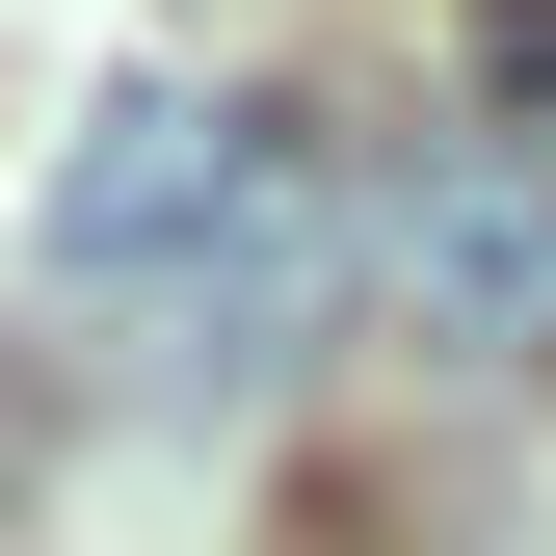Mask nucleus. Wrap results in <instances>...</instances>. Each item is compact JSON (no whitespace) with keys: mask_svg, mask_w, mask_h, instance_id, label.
I'll return each mask as SVG.
<instances>
[{"mask_svg":"<svg viewBox=\"0 0 556 556\" xmlns=\"http://www.w3.org/2000/svg\"><path fill=\"white\" fill-rule=\"evenodd\" d=\"M371 239H397V318H425V344L556 371V186H530V160H425Z\"/></svg>","mask_w":556,"mask_h":556,"instance_id":"obj_3","label":"nucleus"},{"mask_svg":"<svg viewBox=\"0 0 556 556\" xmlns=\"http://www.w3.org/2000/svg\"><path fill=\"white\" fill-rule=\"evenodd\" d=\"M239 160H265V106H213V80H106V106H80V160L27 186V265H53V292H132V318H160L186 265H213Z\"/></svg>","mask_w":556,"mask_h":556,"instance_id":"obj_1","label":"nucleus"},{"mask_svg":"<svg viewBox=\"0 0 556 556\" xmlns=\"http://www.w3.org/2000/svg\"><path fill=\"white\" fill-rule=\"evenodd\" d=\"M344 265H371L344 160H318V132H265V160H239V213H213V265L160 292V397H265V371L318 344V292H344Z\"/></svg>","mask_w":556,"mask_h":556,"instance_id":"obj_2","label":"nucleus"},{"mask_svg":"<svg viewBox=\"0 0 556 556\" xmlns=\"http://www.w3.org/2000/svg\"><path fill=\"white\" fill-rule=\"evenodd\" d=\"M0 530H27V371H0Z\"/></svg>","mask_w":556,"mask_h":556,"instance_id":"obj_5","label":"nucleus"},{"mask_svg":"<svg viewBox=\"0 0 556 556\" xmlns=\"http://www.w3.org/2000/svg\"><path fill=\"white\" fill-rule=\"evenodd\" d=\"M477 106H504V132H556V0H477Z\"/></svg>","mask_w":556,"mask_h":556,"instance_id":"obj_4","label":"nucleus"}]
</instances>
